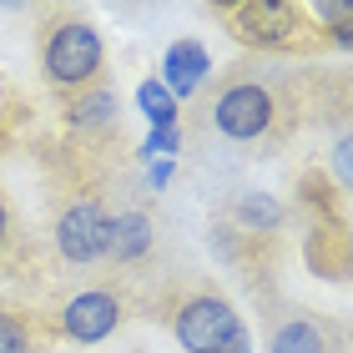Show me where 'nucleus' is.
I'll return each instance as SVG.
<instances>
[{
    "instance_id": "obj_14",
    "label": "nucleus",
    "mask_w": 353,
    "mask_h": 353,
    "mask_svg": "<svg viewBox=\"0 0 353 353\" xmlns=\"http://www.w3.org/2000/svg\"><path fill=\"white\" fill-rule=\"evenodd\" d=\"M10 248H15V202H10V192L0 187V263H6Z\"/></svg>"
},
{
    "instance_id": "obj_13",
    "label": "nucleus",
    "mask_w": 353,
    "mask_h": 353,
    "mask_svg": "<svg viewBox=\"0 0 353 353\" xmlns=\"http://www.w3.org/2000/svg\"><path fill=\"white\" fill-rule=\"evenodd\" d=\"M137 106H141V117L152 121V132H167V126H176V101L167 96V86L157 81V76H147V81L137 86Z\"/></svg>"
},
{
    "instance_id": "obj_1",
    "label": "nucleus",
    "mask_w": 353,
    "mask_h": 353,
    "mask_svg": "<svg viewBox=\"0 0 353 353\" xmlns=\"http://www.w3.org/2000/svg\"><path fill=\"white\" fill-rule=\"evenodd\" d=\"M197 96H202L197 106L202 126L222 141H263L288 117L283 81H272L263 61H232L222 76H207Z\"/></svg>"
},
{
    "instance_id": "obj_12",
    "label": "nucleus",
    "mask_w": 353,
    "mask_h": 353,
    "mask_svg": "<svg viewBox=\"0 0 353 353\" xmlns=\"http://www.w3.org/2000/svg\"><path fill=\"white\" fill-rule=\"evenodd\" d=\"M228 217L237 228H252V232H278L283 228V207H278V197H268V192H243V197L228 207Z\"/></svg>"
},
{
    "instance_id": "obj_2",
    "label": "nucleus",
    "mask_w": 353,
    "mask_h": 353,
    "mask_svg": "<svg viewBox=\"0 0 353 353\" xmlns=\"http://www.w3.org/2000/svg\"><path fill=\"white\" fill-rule=\"evenodd\" d=\"M157 313L172 328L182 353H252V333L243 313L228 303V293L212 278H182L157 298Z\"/></svg>"
},
{
    "instance_id": "obj_3",
    "label": "nucleus",
    "mask_w": 353,
    "mask_h": 353,
    "mask_svg": "<svg viewBox=\"0 0 353 353\" xmlns=\"http://www.w3.org/2000/svg\"><path fill=\"white\" fill-rule=\"evenodd\" d=\"M36 56H41V76L46 86L61 96H76L96 81H106V46L101 30L86 10L76 6H51L41 10L36 26Z\"/></svg>"
},
{
    "instance_id": "obj_4",
    "label": "nucleus",
    "mask_w": 353,
    "mask_h": 353,
    "mask_svg": "<svg viewBox=\"0 0 353 353\" xmlns=\"http://www.w3.org/2000/svg\"><path fill=\"white\" fill-rule=\"evenodd\" d=\"M212 15L248 51L293 56V51H318V46H323V30H318L308 21V10L293 6V0H237V6H217Z\"/></svg>"
},
{
    "instance_id": "obj_7",
    "label": "nucleus",
    "mask_w": 353,
    "mask_h": 353,
    "mask_svg": "<svg viewBox=\"0 0 353 353\" xmlns=\"http://www.w3.org/2000/svg\"><path fill=\"white\" fill-rule=\"evenodd\" d=\"M348 333L333 313L303 308V303H283L268 323V353H343Z\"/></svg>"
},
{
    "instance_id": "obj_6",
    "label": "nucleus",
    "mask_w": 353,
    "mask_h": 353,
    "mask_svg": "<svg viewBox=\"0 0 353 353\" xmlns=\"http://www.w3.org/2000/svg\"><path fill=\"white\" fill-rule=\"evenodd\" d=\"M51 248L66 268H96L106 263V248H111V207L96 202V197H76L56 212V228H51Z\"/></svg>"
},
{
    "instance_id": "obj_15",
    "label": "nucleus",
    "mask_w": 353,
    "mask_h": 353,
    "mask_svg": "<svg viewBox=\"0 0 353 353\" xmlns=\"http://www.w3.org/2000/svg\"><path fill=\"white\" fill-rule=\"evenodd\" d=\"M176 147H182V132L167 126V132H152L147 141H141V157H172Z\"/></svg>"
},
{
    "instance_id": "obj_11",
    "label": "nucleus",
    "mask_w": 353,
    "mask_h": 353,
    "mask_svg": "<svg viewBox=\"0 0 353 353\" xmlns=\"http://www.w3.org/2000/svg\"><path fill=\"white\" fill-rule=\"evenodd\" d=\"M117 121H121V96H117L111 81H96L86 91L66 96V126L71 132L101 137V132H117Z\"/></svg>"
},
{
    "instance_id": "obj_9",
    "label": "nucleus",
    "mask_w": 353,
    "mask_h": 353,
    "mask_svg": "<svg viewBox=\"0 0 353 353\" xmlns=\"http://www.w3.org/2000/svg\"><path fill=\"white\" fill-rule=\"evenodd\" d=\"M51 348H56L51 318L26 308V303L0 298V353H51Z\"/></svg>"
},
{
    "instance_id": "obj_5",
    "label": "nucleus",
    "mask_w": 353,
    "mask_h": 353,
    "mask_svg": "<svg viewBox=\"0 0 353 353\" xmlns=\"http://www.w3.org/2000/svg\"><path fill=\"white\" fill-rule=\"evenodd\" d=\"M126 318H132V298H126L121 283H91L76 288L56 303L51 313V333L56 343H76V348H96L117 333Z\"/></svg>"
},
{
    "instance_id": "obj_8",
    "label": "nucleus",
    "mask_w": 353,
    "mask_h": 353,
    "mask_svg": "<svg viewBox=\"0 0 353 353\" xmlns=\"http://www.w3.org/2000/svg\"><path fill=\"white\" fill-rule=\"evenodd\" d=\"M157 252V222L147 207H121L111 212V248H106V263L117 268H141Z\"/></svg>"
},
{
    "instance_id": "obj_16",
    "label": "nucleus",
    "mask_w": 353,
    "mask_h": 353,
    "mask_svg": "<svg viewBox=\"0 0 353 353\" xmlns=\"http://www.w3.org/2000/svg\"><path fill=\"white\" fill-rule=\"evenodd\" d=\"M167 176H172V162H157L152 167V187H167Z\"/></svg>"
},
{
    "instance_id": "obj_10",
    "label": "nucleus",
    "mask_w": 353,
    "mask_h": 353,
    "mask_svg": "<svg viewBox=\"0 0 353 353\" xmlns=\"http://www.w3.org/2000/svg\"><path fill=\"white\" fill-rule=\"evenodd\" d=\"M207 76H212V61H207L202 41L182 36V41H172V46H167V56H162V76H157V81L167 86L172 101H182V96H197V91L207 86Z\"/></svg>"
}]
</instances>
